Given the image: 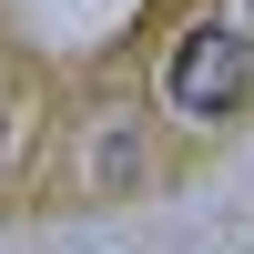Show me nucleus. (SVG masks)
Wrapping results in <instances>:
<instances>
[{
    "instance_id": "1",
    "label": "nucleus",
    "mask_w": 254,
    "mask_h": 254,
    "mask_svg": "<svg viewBox=\"0 0 254 254\" xmlns=\"http://www.w3.org/2000/svg\"><path fill=\"white\" fill-rule=\"evenodd\" d=\"M163 92H173L183 122H224V112H244V102H254V41L224 31V20L183 31V41H173V71H163Z\"/></svg>"
}]
</instances>
